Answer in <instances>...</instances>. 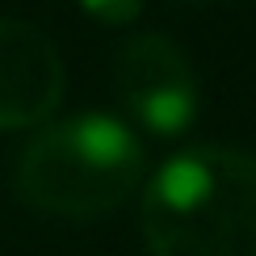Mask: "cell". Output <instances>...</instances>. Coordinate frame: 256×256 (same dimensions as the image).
Here are the masks:
<instances>
[{
	"instance_id": "6da1fadb",
	"label": "cell",
	"mask_w": 256,
	"mask_h": 256,
	"mask_svg": "<svg viewBox=\"0 0 256 256\" xmlns=\"http://www.w3.org/2000/svg\"><path fill=\"white\" fill-rule=\"evenodd\" d=\"M152 256H256V160L231 147L172 156L143 194Z\"/></svg>"
},
{
	"instance_id": "7a4b0ae2",
	"label": "cell",
	"mask_w": 256,
	"mask_h": 256,
	"mask_svg": "<svg viewBox=\"0 0 256 256\" xmlns=\"http://www.w3.org/2000/svg\"><path fill=\"white\" fill-rule=\"evenodd\" d=\"M143 176V147L122 122L84 114L46 126L17 160V194L42 214L92 218L130 198Z\"/></svg>"
},
{
	"instance_id": "3957f363",
	"label": "cell",
	"mask_w": 256,
	"mask_h": 256,
	"mask_svg": "<svg viewBox=\"0 0 256 256\" xmlns=\"http://www.w3.org/2000/svg\"><path fill=\"white\" fill-rule=\"evenodd\" d=\"M118 92L126 110L156 134H180L194 122L198 88L180 50L160 34H138L122 46Z\"/></svg>"
},
{
	"instance_id": "277c9868",
	"label": "cell",
	"mask_w": 256,
	"mask_h": 256,
	"mask_svg": "<svg viewBox=\"0 0 256 256\" xmlns=\"http://www.w3.org/2000/svg\"><path fill=\"white\" fill-rule=\"evenodd\" d=\"M63 97V63L38 26L0 17V130L38 126Z\"/></svg>"
},
{
	"instance_id": "5b68a950",
	"label": "cell",
	"mask_w": 256,
	"mask_h": 256,
	"mask_svg": "<svg viewBox=\"0 0 256 256\" xmlns=\"http://www.w3.org/2000/svg\"><path fill=\"white\" fill-rule=\"evenodd\" d=\"M84 13H92L105 26H122V21H134L143 13V0H80Z\"/></svg>"
},
{
	"instance_id": "8992f818",
	"label": "cell",
	"mask_w": 256,
	"mask_h": 256,
	"mask_svg": "<svg viewBox=\"0 0 256 256\" xmlns=\"http://www.w3.org/2000/svg\"><path fill=\"white\" fill-rule=\"evenodd\" d=\"M180 4H210V0H180Z\"/></svg>"
}]
</instances>
